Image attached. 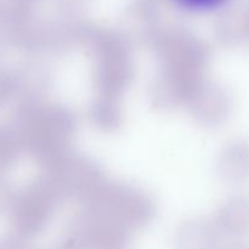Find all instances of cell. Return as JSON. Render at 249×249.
I'll use <instances>...</instances> for the list:
<instances>
[{
  "mask_svg": "<svg viewBox=\"0 0 249 249\" xmlns=\"http://www.w3.org/2000/svg\"><path fill=\"white\" fill-rule=\"evenodd\" d=\"M0 249H32L21 238L14 236H4L0 237Z\"/></svg>",
  "mask_w": 249,
  "mask_h": 249,
  "instance_id": "4",
  "label": "cell"
},
{
  "mask_svg": "<svg viewBox=\"0 0 249 249\" xmlns=\"http://www.w3.org/2000/svg\"><path fill=\"white\" fill-rule=\"evenodd\" d=\"M7 197H9V189L7 185L5 184L4 180L0 179V211L5 208L7 202Z\"/></svg>",
  "mask_w": 249,
  "mask_h": 249,
  "instance_id": "5",
  "label": "cell"
},
{
  "mask_svg": "<svg viewBox=\"0 0 249 249\" xmlns=\"http://www.w3.org/2000/svg\"><path fill=\"white\" fill-rule=\"evenodd\" d=\"M233 249H249L247 247H237V248H233Z\"/></svg>",
  "mask_w": 249,
  "mask_h": 249,
  "instance_id": "6",
  "label": "cell"
},
{
  "mask_svg": "<svg viewBox=\"0 0 249 249\" xmlns=\"http://www.w3.org/2000/svg\"><path fill=\"white\" fill-rule=\"evenodd\" d=\"M12 90V79L5 71L0 70V106L6 102Z\"/></svg>",
  "mask_w": 249,
  "mask_h": 249,
  "instance_id": "3",
  "label": "cell"
},
{
  "mask_svg": "<svg viewBox=\"0 0 249 249\" xmlns=\"http://www.w3.org/2000/svg\"><path fill=\"white\" fill-rule=\"evenodd\" d=\"M16 153L14 138L11 134L0 126V170L5 169L12 163Z\"/></svg>",
  "mask_w": 249,
  "mask_h": 249,
  "instance_id": "1",
  "label": "cell"
},
{
  "mask_svg": "<svg viewBox=\"0 0 249 249\" xmlns=\"http://www.w3.org/2000/svg\"><path fill=\"white\" fill-rule=\"evenodd\" d=\"M177 1L187 9L203 11V10H212L219 7L226 0H177Z\"/></svg>",
  "mask_w": 249,
  "mask_h": 249,
  "instance_id": "2",
  "label": "cell"
}]
</instances>
